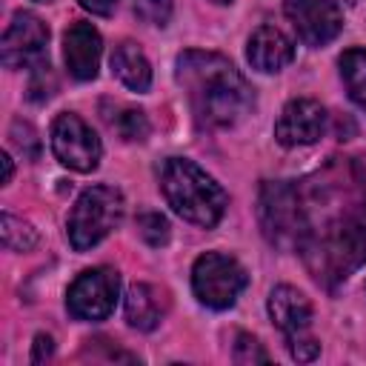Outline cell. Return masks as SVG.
Returning a JSON list of instances; mask_svg holds the SVG:
<instances>
[{
  "mask_svg": "<svg viewBox=\"0 0 366 366\" xmlns=\"http://www.w3.org/2000/svg\"><path fill=\"white\" fill-rule=\"evenodd\" d=\"M80 6L97 17H109L117 9V0H80Z\"/></svg>",
  "mask_w": 366,
  "mask_h": 366,
  "instance_id": "603a6c76",
  "label": "cell"
},
{
  "mask_svg": "<svg viewBox=\"0 0 366 366\" xmlns=\"http://www.w3.org/2000/svg\"><path fill=\"white\" fill-rule=\"evenodd\" d=\"M335 3H346V6H352V3H357V0H335Z\"/></svg>",
  "mask_w": 366,
  "mask_h": 366,
  "instance_id": "d4e9b609",
  "label": "cell"
},
{
  "mask_svg": "<svg viewBox=\"0 0 366 366\" xmlns=\"http://www.w3.org/2000/svg\"><path fill=\"white\" fill-rule=\"evenodd\" d=\"M160 189L166 203L189 223L212 229L226 212V192L197 163L169 157L160 169Z\"/></svg>",
  "mask_w": 366,
  "mask_h": 366,
  "instance_id": "7a4b0ae2",
  "label": "cell"
},
{
  "mask_svg": "<svg viewBox=\"0 0 366 366\" xmlns=\"http://www.w3.org/2000/svg\"><path fill=\"white\" fill-rule=\"evenodd\" d=\"M340 77L349 97L366 112V49H349L340 54Z\"/></svg>",
  "mask_w": 366,
  "mask_h": 366,
  "instance_id": "9a60e30c",
  "label": "cell"
},
{
  "mask_svg": "<svg viewBox=\"0 0 366 366\" xmlns=\"http://www.w3.org/2000/svg\"><path fill=\"white\" fill-rule=\"evenodd\" d=\"M249 277L243 266L220 252H206L192 266V289L194 297L209 309H229L246 289Z\"/></svg>",
  "mask_w": 366,
  "mask_h": 366,
  "instance_id": "277c9868",
  "label": "cell"
},
{
  "mask_svg": "<svg viewBox=\"0 0 366 366\" xmlns=\"http://www.w3.org/2000/svg\"><path fill=\"white\" fill-rule=\"evenodd\" d=\"M49 49V29L31 11H17L3 31L0 40V60L6 69H34L46 63Z\"/></svg>",
  "mask_w": 366,
  "mask_h": 366,
  "instance_id": "52a82bcc",
  "label": "cell"
},
{
  "mask_svg": "<svg viewBox=\"0 0 366 366\" xmlns=\"http://www.w3.org/2000/svg\"><path fill=\"white\" fill-rule=\"evenodd\" d=\"M120 295V274L109 266L86 269L66 292V306L77 320H103L114 312Z\"/></svg>",
  "mask_w": 366,
  "mask_h": 366,
  "instance_id": "8992f818",
  "label": "cell"
},
{
  "mask_svg": "<svg viewBox=\"0 0 366 366\" xmlns=\"http://www.w3.org/2000/svg\"><path fill=\"white\" fill-rule=\"evenodd\" d=\"M100 54H103L100 31L83 20L71 23L69 31L63 34V60L69 74L74 80H94L100 69Z\"/></svg>",
  "mask_w": 366,
  "mask_h": 366,
  "instance_id": "30bf717a",
  "label": "cell"
},
{
  "mask_svg": "<svg viewBox=\"0 0 366 366\" xmlns=\"http://www.w3.org/2000/svg\"><path fill=\"white\" fill-rule=\"evenodd\" d=\"M0 163H3V183H9L11 180V172H14L11 169V157L9 154H0Z\"/></svg>",
  "mask_w": 366,
  "mask_h": 366,
  "instance_id": "cb8c5ba5",
  "label": "cell"
},
{
  "mask_svg": "<svg viewBox=\"0 0 366 366\" xmlns=\"http://www.w3.org/2000/svg\"><path fill=\"white\" fill-rule=\"evenodd\" d=\"M51 152L71 172H94L100 163L103 146H100V137L92 132V126L80 114L63 112L51 123Z\"/></svg>",
  "mask_w": 366,
  "mask_h": 366,
  "instance_id": "5b68a950",
  "label": "cell"
},
{
  "mask_svg": "<svg viewBox=\"0 0 366 366\" xmlns=\"http://www.w3.org/2000/svg\"><path fill=\"white\" fill-rule=\"evenodd\" d=\"M186 92L192 114L212 129H232L252 112V89L246 77L217 51H183L174 69Z\"/></svg>",
  "mask_w": 366,
  "mask_h": 366,
  "instance_id": "6da1fadb",
  "label": "cell"
},
{
  "mask_svg": "<svg viewBox=\"0 0 366 366\" xmlns=\"http://www.w3.org/2000/svg\"><path fill=\"white\" fill-rule=\"evenodd\" d=\"M326 134V109L312 97L289 100L274 123V137L283 146H312Z\"/></svg>",
  "mask_w": 366,
  "mask_h": 366,
  "instance_id": "9c48e42d",
  "label": "cell"
},
{
  "mask_svg": "<svg viewBox=\"0 0 366 366\" xmlns=\"http://www.w3.org/2000/svg\"><path fill=\"white\" fill-rule=\"evenodd\" d=\"M34 3H51V0H34Z\"/></svg>",
  "mask_w": 366,
  "mask_h": 366,
  "instance_id": "4316f807",
  "label": "cell"
},
{
  "mask_svg": "<svg viewBox=\"0 0 366 366\" xmlns=\"http://www.w3.org/2000/svg\"><path fill=\"white\" fill-rule=\"evenodd\" d=\"M109 126L123 137V140H143L149 134V120L140 109L132 106H114L112 114H106Z\"/></svg>",
  "mask_w": 366,
  "mask_h": 366,
  "instance_id": "2e32d148",
  "label": "cell"
},
{
  "mask_svg": "<svg viewBox=\"0 0 366 366\" xmlns=\"http://www.w3.org/2000/svg\"><path fill=\"white\" fill-rule=\"evenodd\" d=\"M123 194L114 186H92L86 189L71 212H69V243L77 252H86L92 246H97L112 229H117V223L123 220Z\"/></svg>",
  "mask_w": 366,
  "mask_h": 366,
  "instance_id": "3957f363",
  "label": "cell"
},
{
  "mask_svg": "<svg viewBox=\"0 0 366 366\" xmlns=\"http://www.w3.org/2000/svg\"><path fill=\"white\" fill-rule=\"evenodd\" d=\"M289 349H292V357H297V360H312V357H317V343L312 340V337H303V332L300 335H292L289 337Z\"/></svg>",
  "mask_w": 366,
  "mask_h": 366,
  "instance_id": "44dd1931",
  "label": "cell"
},
{
  "mask_svg": "<svg viewBox=\"0 0 366 366\" xmlns=\"http://www.w3.org/2000/svg\"><path fill=\"white\" fill-rule=\"evenodd\" d=\"M166 312V303H163V295L149 286V283H134L129 286L126 292V320L132 329H140V332H152L160 317Z\"/></svg>",
  "mask_w": 366,
  "mask_h": 366,
  "instance_id": "5bb4252c",
  "label": "cell"
},
{
  "mask_svg": "<svg viewBox=\"0 0 366 366\" xmlns=\"http://www.w3.org/2000/svg\"><path fill=\"white\" fill-rule=\"evenodd\" d=\"M212 3H220L223 6V3H232V0H212Z\"/></svg>",
  "mask_w": 366,
  "mask_h": 366,
  "instance_id": "484cf974",
  "label": "cell"
},
{
  "mask_svg": "<svg viewBox=\"0 0 366 366\" xmlns=\"http://www.w3.org/2000/svg\"><path fill=\"white\" fill-rule=\"evenodd\" d=\"M0 237H3V246L9 252H29L37 243V232L26 220H20L9 212L0 214Z\"/></svg>",
  "mask_w": 366,
  "mask_h": 366,
  "instance_id": "e0dca14e",
  "label": "cell"
},
{
  "mask_svg": "<svg viewBox=\"0 0 366 366\" xmlns=\"http://www.w3.org/2000/svg\"><path fill=\"white\" fill-rule=\"evenodd\" d=\"M234 360H237V363H266L269 355H266V349H263L252 335H237Z\"/></svg>",
  "mask_w": 366,
  "mask_h": 366,
  "instance_id": "ffe728a7",
  "label": "cell"
},
{
  "mask_svg": "<svg viewBox=\"0 0 366 366\" xmlns=\"http://www.w3.org/2000/svg\"><path fill=\"white\" fill-rule=\"evenodd\" d=\"M269 317L280 332H286L292 337V335H300L309 329L312 303L295 286H274L269 295Z\"/></svg>",
  "mask_w": 366,
  "mask_h": 366,
  "instance_id": "7c38bea8",
  "label": "cell"
},
{
  "mask_svg": "<svg viewBox=\"0 0 366 366\" xmlns=\"http://www.w3.org/2000/svg\"><path fill=\"white\" fill-rule=\"evenodd\" d=\"M112 71L132 92H146L149 83H152V66H149L143 49L137 43H132V40H123V43L114 46V51H112Z\"/></svg>",
  "mask_w": 366,
  "mask_h": 366,
  "instance_id": "4fadbf2b",
  "label": "cell"
},
{
  "mask_svg": "<svg viewBox=\"0 0 366 366\" xmlns=\"http://www.w3.org/2000/svg\"><path fill=\"white\" fill-rule=\"evenodd\" d=\"M283 11L306 46H326L343 29V14L335 0H283Z\"/></svg>",
  "mask_w": 366,
  "mask_h": 366,
  "instance_id": "ba28073f",
  "label": "cell"
},
{
  "mask_svg": "<svg viewBox=\"0 0 366 366\" xmlns=\"http://www.w3.org/2000/svg\"><path fill=\"white\" fill-rule=\"evenodd\" d=\"M51 355H54V343H51V337H49V335H37V337H34L31 363H43V360H49Z\"/></svg>",
  "mask_w": 366,
  "mask_h": 366,
  "instance_id": "7402d4cb",
  "label": "cell"
},
{
  "mask_svg": "<svg viewBox=\"0 0 366 366\" xmlns=\"http://www.w3.org/2000/svg\"><path fill=\"white\" fill-rule=\"evenodd\" d=\"M137 234L149 243V246H163L169 240V223L163 214L157 212H143L137 217Z\"/></svg>",
  "mask_w": 366,
  "mask_h": 366,
  "instance_id": "ac0fdd59",
  "label": "cell"
},
{
  "mask_svg": "<svg viewBox=\"0 0 366 366\" xmlns=\"http://www.w3.org/2000/svg\"><path fill=\"white\" fill-rule=\"evenodd\" d=\"M246 57L252 63V69L257 71H280L283 66L292 63L295 57V43L274 26H260L252 37H249V46H246Z\"/></svg>",
  "mask_w": 366,
  "mask_h": 366,
  "instance_id": "8fae6325",
  "label": "cell"
},
{
  "mask_svg": "<svg viewBox=\"0 0 366 366\" xmlns=\"http://www.w3.org/2000/svg\"><path fill=\"white\" fill-rule=\"evenodd\" d=\"M134 14L149 26H166L172 17V0H134Z\"/></svg>",
  "mask_w": 366,
  "mask_h": 366,
  "instance_id": "d6986e66",
  "label": "cell"
}]
</instances>
